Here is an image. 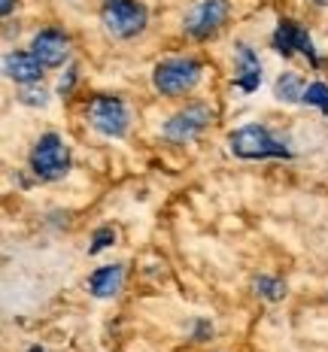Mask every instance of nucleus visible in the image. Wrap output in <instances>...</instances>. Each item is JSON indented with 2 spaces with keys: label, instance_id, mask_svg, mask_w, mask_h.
Returning <instances> with one entry per match:
<instances>
[{
  "label": "nucleus",
  "instance_id": "1",
  "mask_svg": "<svg viewBox=\"0 0 328 352\" xmlns=\"http://www.w3.org/2000/svg\"><path fill=\"white\" fill-rule=\"evenodd\" d=\"M228 149L237 158L246 161H261V158H292V152L286 149V143L276 140L265 124H243V128L231 131L228 137Z\"/></svg>",
  "mask_w": 328,
  "mask_h": 352
},
{
  "label": "nucleus",
  "instance_id": "2",
  "mask_svg": "<svg viewBox=\"0 0 328 352\" xmlns=\"http://www.w3.org/2000/svg\"><path fill=\"white\" fill-rule=\"evenodd\" d=\"M204 67L195 58H167L155 70H152V85L162 91L164 98H179V94L192 91L201 82Z\"/></svg>",
  "mask_w": 328,
  "mask_h": 352
},
{
  "label": "nucleus",
  "instance_id": "3",
  "mask_svg": "<svg viewBox=\"0 0 328 352\" xmlns=\"http://www.w3.org/2000/svg\"><path fill=\"white\" fill-rule=\"evenodd\" d=\"M146 19H149V12L137 0H107L104 10H100L104 31L116 40H131V36L143 34Z\"/></svg>",
  "mask_w": 328,
  "mask_h": 352
},
{
  "label": "nucleus",
  "instance_id": "4",
  "mask_svg": "<svg viewBox=\"0 0 328 352\" xmlns=\"http://www.w3.org/2000/svg\"><path fill=\"white\" fill-rule=\"evenodd\" d=\"M31 170L36 179L55 182L70 170V152L58 134H43L31 149Z\"/></svg>",
  "mask_w": 328,
  "mask_h": 352
},
{
  "label": "nucleus",
  "instance_id": "5",
  "mask_svg": "<svg viewBox=\"0 0 328 352\" xmlns=\"http://www.w3.org/2000/svg\"><path fill=\"white\" fill-rule=\"evenodd\" d=\"M85 116H89L91 128L104 137H116V140H119V137L128 134V107L122 104L119 98L100 94V98H94L89 104Z\"/></svg>",
  "mask_w": 328,
  "mask_h": 352
},
{
  "label": "nucleus",
  "instance_id": "6",
  "mask_svg": "<svg viewBox=\"0 0 328 352\" xmlns=\"http://www.w3.org/2000/svg\"><path fill=\"white\" fill-rule=\"evenodd\" d=\"M228 19V0H198L186 12V34L192 40H207Z\"/></svg>",
  "mask_w": 328,
  "mask_h": 352
},
{
  "label": "nucleus",
  "instance_id": "7",
  "mask_svg": "<svg viewBox=\"0 0 328 352\" xmlns=\"http://www.w3.org/2000/svg\"><path fill=\"white\" fill-rule=\"evenodd\" d=\"M210 122H213V109L207 104H192L164 122V137L171 143H188V140H195Z\"/></svg>",
  "mask_w": 328,
  "mask_h": 352
},
{
  "label": "nucleus",
  "instance_id": "8",
  "mask_svg": "<svg viewBox=\"0 0 328 352\" xmlns=\"http://www.w3.org/2000/svg\"><path fill=\"white\" fill-rule=\"evenodd\" d=\"M271 43H274V52H276V55L289 58V55L301 52V55L313 64V67H319V58H316V49H313L310 34L304 31V28L298 25V21L283 19L280 25H276V31H274V36H271Z\"/></svg>",
  "mask_w": 328,
  "mask_h": 352
},
{
  "label": "nucleus",
  "instance_id": "9",
  "mask_svg": "<svg viewBox=\"0 0 328 352\" xmlns=\"http://www.w3.org/2000/svg\"><path fill=\"white\" fill-rule=\"evenodd\" d=\"M31 52L36 55V61H40L43 67H61L70 55V40L58 31V28H46V31H40L34 36Z\"/></svg>",
  "mask_w": 328,
  "mask_h": 352
},
{
  "label": "nucleus",
  "instance_id": "10",
  "mask_svg": "<svg viewBox=\"0 0 328 352\" xmlns=\"http://www.w3.org/2000/svg\"><path fill=\"white\" fill-rule=\"evenodd\" d=\"M3 70L10 79H16L21 85H34L43 76V64L36 61L34 52H10L3 58Z\"/></svg>",
  "mask_w": 328,
  "mask_h": 352
},
{
  "label": "nucleus",
  "instance_id": "11",
  "mask_svg": "<svg viewBox=\"0 0 328 352\" xmlns=\"http://www.w3.org/2000/svg\"><path fill=\"white\" fill-rule=\"evenodd\" d=\"M237 85L243 91H255L261 85V64H259V55L252 52L246 43L237 46Z\"/></svg>",
  "mask_w": 328,
  "mask_h": 352
},
{
  "label": "nucleus",
  "instance_id": "12",
  "mask_svg": "<svg viewBox=\"0 0 328 352\" xmlns=\"http://www.w3.org/2000/svg\"><path fill=\"white\" fill-rule=\"evenodd\" d=\"M122 289V264H104L89 276V292L94 298H113Z\"/></svg>",
  "mask_w": 328,
  "mask_h": 352
},
{
  "label": "nucleus",
  "instance_id": "13",
  "mask_svg": "<svg viewBox=\"0 0 328 352\" xmlns=\"http://www.w3.org/2000/svg\"><path fill=\"white\" fill-rule=\"evenodd\" d=\"M274 94L283 104H298V100H304V79L298 73H283L274 85Z\"/></svg>",
  "mask_w": 328,
  "mask_h": 352
},
{
  "label": "nucleus",
  "instance_id": "14",
  "mask_svg": "<svg viewBox=\"0 0 328 352\" xmlns=\"http://www.w3.org/2000/svg\"><path fill=\"white\" fill-rule=\"evenodd\" d=\"M252 289H255V295H261L265 300H280V298H286V283L276 280V276H255V280H252Z\"/></svg>",
  "mask_w": 328,
  "mask_h": 352
},
{
  "label": "nucleus",
  "instance_id": "15",
  "mask_svg": "<svg viewBox=\"0 0 328 352\" xmlns=\"http://www.w3.org/2000/svg\"><path fill=\"white\" fill-rule=\"evenodd\" d=\"M304 104L328 113V85L325 82H310L307 88H304Z\"/></svg>",
  "mask_w": 328,
  "mask_h": 352
},
{
  "label": "nucleus",
  "instance_id": "16",
  "mask_svg": "<svg viewBox=\"0 0 328 352\" xmlns=\"http://www.w3.org/2000/svg\"><path fill=\"white\" fill-rule=\"evenodd\" d=\"M113 243H116V231L109 228V225H104V228H98V231H94L91 246H89V255L104 252V249H107V246H113Z\"/></svg>",
  "mask_w": 328,
  "mask_h": 352
},
{
  "label": "nucleus",
  "instance_id": "17",
  "mask_svg": "<svg viewBox=\"0 0 328 352\" xmlns=\"http://www.w3.org/2000/svg\"><path fill=\"white\" fill-rule=\"evenodd\" d=\"M19 100L28 107H46V91H43V88H25Z\"/></svg>",
  "mask_w": 328,
  "mask_h": 352
},
{
  "label": "nucleus",
  "instance_id": "18",
  "mask_svg": "<svg viewBox=\"0 0 328 352\" xmlns=\"http://www.w3.org/2000/svg\"><path fill=\"white\" fill-rule=\"evenodd\" d=\"M213 334V328H210V322H198L195 325V340H204V337Z\"/></svg>",
  "mask_w": 328,
  "mask_h": 352
},
{
  "label": "nucleus",
  "instance_id": "19",
  "mask_svg": "<svg viewBox=\"0 0 328 352\" xmlns=\"http://www.w3.org/2000/svg\"><path fill=\"white\" fill-rule=\"evenodd\" d=\"M73 82H76V70H70V73H67V79H61V85H58V91H61V94H70Z\"/></svg>",
  "mask_w": 328,
  "mask_h": 352
},
{
  "label": "nucleus",
  "instance_id": "20",
  "mask_svg": "<svg viewBox=\"0 0 328 352\" xmlns=\"http://www.w3.org/2000/svg\"><path fill=\"white\" fill-rule=\"evenodd\" d=\"M12 6H16V0H3V3H0V12H3V19L12 12Z\"/></svg>",
  "mask_w": 328,
  "mask_h": 352
},
{
  "label": "nucleus",
  "instance_id": "21",
  "mask_svg": "<svg viewBox=\"0 0 328 352\" xmlns=\"http://www.w3.org/2000/svg\"><path fill=\"white\" fill-rule=\"evenodd\" d=\"M313 3H319V6H328V0H313Z\"/></svg>",
  "mask_w": 328,
  "mask_h": 352
},
{
  "label": "nucleus",
  "instance_id": "22",
  "mask_svg": "<svg viewBox=\"0 0 328 352\" xmlns=\"http://www.w3.org/2000/svg\"><path fill=\"white\" fill-rule=\"evenodd\" d=\"M31 352H43V349H40V346H34V349H31Z\"/></svg>",
  "mask_w": 328,
  "mask_h": 352
}]
</instances>
